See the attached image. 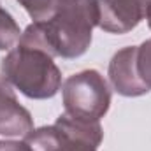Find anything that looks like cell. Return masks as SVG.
Returning a JSON list of instances; mask_svg holds the SVG:
<instances>
[{
    "label": "cell",
    "mask_w": 151,
    "mask_h": 151,
    "mask_svg": "<svg viewBox=\"0 0 151 151\" xmlns=\"http://www.w3.org/2000/svg\"><path fill=\"white\" fill-rule=\"evenodd\" d=\"M95 27H99L97 0H62L49 19L30 23L18 44L70 60L88 51Z\"/></svg>",
    "instance_id": "cell-1"
},
{
    "label": "cell",
    "mask_w": 151,
    "mask_h": 151,
    "mask_svg": "<svg viewBox=\"0 0 151 151\" xmlns=\"http://www.w3.org/2000/svg\"><path fill=\"white\" fill-rule=\"evenodd\" d=\"M2 77L34 100L53 99L62 88V72L46 51L16 44L2 60Z\"/></svg>",
    "instance_id": "cell-2"
},
{
    "label": "cell",
    "mask_w": 151,
    "mask_h": 151,
    "mask_svg": "<svg viewBox=\"0 0 151 151\" xmlns=\"http://www.w3.org/2000/svg\"><path fill=\"white\" fill-rule=\"evenodd\" d=\"M65 113L90 121H100L111 107V88L99 70L86 69L62 84Z\"/></svg>",
    "instance_id": "cell-3"
},
{
    "label": "cell",
    "mask_w": 151,
    "mask_h": 151,
    "mask_svg": "<svg viewBox=\"0 0 151 151\" xmlns=\"http://www.w3.org/2000/svg\"><path fill=\"white\" fill-rule=\"evenodd\" d=\"M99 27L107 34H128L144 18L146 5L141 0H97Z\"/></svg>",
    "instance_id": "cell-4"
},
{
    "label": "cell",
    "mask_w": 151,
    "mask_h": 151,
    "mask_svg": "<svg viewBox=\"0 0 151 151\" xmlns=\"http://www.w3.org/2000/svg\"><path fill=\"white\" fill-rule=\"evenodd\" d=\"M135 55L137 46H127L114 53L109 62V81L114 90L123 97H141L151 91L139 77Z\"/></svg>",
    "instance_id": "cell-5"
},
{
    "label": "cell",
    "mask_w": 151,
    "mask_h": 151,
    "mask_svg": "<svg viewBox=\"0 0 151 151\" xmlns=\"http://www.w3.org/2000/svg\"><path fill=\"white\" fill-rule=\"evenodd\" d=\"M32 130V114L18 102L12 86L0 76V135L25 137Z\"/></svg>",
    "instance_id": "cell-6"
},
{
    "label": "cell",
    "mask_w": 151,
    "mask_h": 151,
    "mask_svg": "<svg viewBox=\"0 0 151 151\" xmlns=\"http://www.w3.org/2000/svg\"><path fill=\"white\" fill-rule=\"evenodd\" d=\"M55 125L77 144H84V146H91V148H99L102 139H104V132L99 121H90V119H81L74 118L70 114L63 113L60 114L55 121Z\"/></svg>",
    "instance_id": "cell-7"
},
{
    "label": "cell",
    "mask_w": 151,
    "mask_h": 151,
    "mask_svg": "<svg viewBox=\"0 0 151 151\" xmlns=\"http://www.w3.org/2000/svg\"><path fill=\"white\" fill-rule=\"evenodd\" d=\"M23 139L34 151H69L72 146L77 144L74 141H70L56 125L34 128ZM81 146H84V144H81Z\"/></svg>",
    "instance_id": "cell-8"
},
{
    "label": "cell",
    "mask_w": 151,
    "mask_h": 151,
    "mask_svg": "<svg viewBox=\"0 0 151 151\" xmlns=\"http://www.w3.org/2000/svg\"><path fill=\"white\" fill-rule=\"evenodd\" d=\"M19 27L16 19L0 5V51H11L19 40Z\"/></svg>",
    "instance_id": "cell-9"
},
{
    "label": "cell",
    "mask_w": 151,
    "mask_h": 151,
    "mask_svg": "<svg viewBox=\"0 0 151 151\" xmlns=\"http://www.w3.org/2000/svg\"><path fill=\"white\" fill-rule=\"evenodd\" d=\"M135 63H137L139 77L151 90V39H146L141 46H137Z\"/></svg>",
    "instance_id": "cell-10"
},
{
    "label": "cell",
    "mask_w": 151,
    "mask_h": 151,
    "mask_svg": "<svg viewBox=\"0 0 151 151\" xmlns=\"http://www.w3.org/2000/svg\"><path fill=\"white\" fill-rule=\"evenodd\" d=\"M0 151H34L27 141H0Z\"/></svg>",
    "instance_id": "cell-11"
},
{
    "label": "cell",
    "mask_w": 151,
    "mask_h": 151,
    "mask_svg": "<svg viewBox=\"0 0 151 151\" xmlns=\"http://www.w3.org/2000/svg\"><path fill=\"white\" fill-rule=\"evenodd\" d=\"M69 151H97V148H90V146H81V144H76V146H72Z\"/></svg>",
    "instance_id": "cell-12"
},
{
    "label": "cell",
    "mask_w": 151,
    "mask_h": 151,
    "mask_svg": "<svg viewBox=\"0 0 151 151\" xmlns=\"http://www.w3.org/2000/svg\"><path fill=\"white\" fill-rule=\"evenodd\" d=\"M146 21H148V27L151 28V7L148 9V12H146Z\"/></svg>",
    "instance_id": "cell-13"
},
{
    "label": "cell",
    "mask_w": 151,
    "mask_h": 151,
    "mask_svg": "<svg viewBox=\"0 0 151 151\" xmlns=\"http://www.w3.org/2000/svg\"><path fill=\"white\" fill-rule=\"evenodd\" d=\"M141 2H142V4L146 5V12H148V9L151 7V0H141Z\"/></svg>",
    "instance_id": "cell-14"
},
{
    "label": "cell",
    "mask_w": 151,
    "mask_h": 151,
    "mask_svg": "<svg viewBox=\"0 0 151 151\" xmlns=\"http://www.w3.org/2000/svg\"><path fill=\"white\" fill-rule=\"evenodd\" d=\"M18 2H19V5H23V4H25L27 0H18Z\"/></svg>",
    "instance_id": "cell-15"
}]
</instances>
